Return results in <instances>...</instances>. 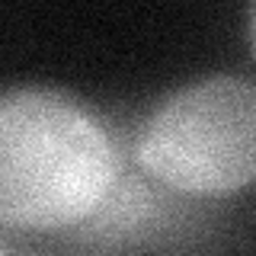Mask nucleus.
<instances>
[{"label": "nucleus", "instance_id": "obj_3", "mask_svg": "<svg viewBox=\"0 0 256 256\" xmlns=\"http://www.w3.org/2000/svg\"><path fill=\"white\" fill-rule=\"evenodd\" d=\"M0 253H4V244H0Z\"/></svg>", "mask_w": 256, "mask_h": 256}, {"label": "nucleus", "instance_id": "obj_1", "mask_svg": "<svg viewBox=\"0 0 256 256\" xmlns=\"http://www.w3.org/2000/svg\"><path fill=\"white\" fill-rule=\"evenodd\" d=\"M102 118L54 86L0 93V228L64 230L96 218L118 182Z\"/></svg>", "mask_w": 256, "mask_h": 256}, {"label": "nucleus", "instance_id": "obj_2", "mask_svg": "<svg viewBox=\"0 0 256 256\" xmlns=\"http://www.w3.org/2000/svg\"><path fill=\"white\" fill-rule=\"evenodd\" d=\"M150 180L186 196H234L256 180V86L214 74L176 90L134 141Z\"/></svg>", "mask_w": 256, "mask_h": 256}]
</instances>
